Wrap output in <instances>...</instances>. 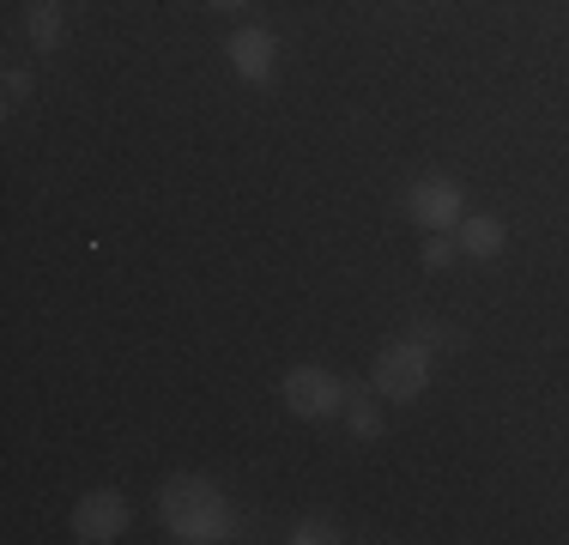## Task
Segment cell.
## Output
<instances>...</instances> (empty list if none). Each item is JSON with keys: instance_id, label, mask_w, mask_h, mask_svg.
I'll use <instances>...</instances> for the list:
<instances>
[{"instance_id": "6da1fadb", "label": "cell", "mask_w": 569, "mask_h": 545, "mask_svg": "<svg viewBox=\"0 0 569 545\" xmlns=\"http://www.w3.org/2000/svg\"><path fill=\"white\" fill-rule=\"evenodd\" d=\"M158 515H164L170 539H182V545H219V539L237 534L230 497L212 479H200V473H176V479H164V490H158Z\"/></svg>"}, {"instance_id": "7a4b0ae2", "label": "cell", "mask_w": 569, "mask_h": 545, "mask_svg": "<svg viewBox=\"0 0 569 545\" xmlns=\"http://www.w3.org/2000/svg\"><path fill=\"white\" fill-rule=\"evenodd\" d=\"M370 388L382 394V406H412V400H425V388H430V339H418V334L388 339V346L376 351Z\"/></svg>"}, {"instance_id": "3957f363", "label": "cell", "mask_w": 569, "mask_h": 545, "mask_svg": "<svg viewBox=\"0 0 569 545\" xmlns=\"http://www.w3.org/2000/svg\"><path fill=\"white\" fill-rule=\"evenodd\" d=\"M346 394L351 382H340L328 370V364H291V370L279 376V400L291 418H309V425H321V418L346 413Z\"/></svg>"}, {"instance_id": "277c9868", "label": "cell", "mask_w": 569, "mask_h": 545, "mask_svg": "<svg viewBox=\"0 0 569 545\" xmlns=\"http://www.w3.org/2000/svg\"><path fill=\"white\" fill-rule=\"evenodd\" d=\"M467 188L455 182V176H418L412 188H406V218H412L418 230H455L460 218H467Z\"/></svg>"}, {"instance_id": "5b68a950", "label": "cell", "mask_w": 569, "mask_h": 545, "mask_svg": "<svg viewBox=\"0 0 569 545\" xmlns=\"http://www.w3.org/2000/svg\"><path fill=\"white\" fill-rule=\"evenodd\" d=\"M67 527H73L79 545H116L121 534L133 527V503L121 497V490H86V497L73 503V515H67Z\"/></svg>"}, {"instance_id": "8992f818", "label": "cell", "mask_w": 569, "mask_h": 545, "mask_svg": "<svg viewBox=\"0 0 569 545\" xmlns=\"http://www.w3.org/2000/svg\"><path fill=\"white\" fill-rule=\"evenodd\" d=\"M230 73L242 79V86H273L279 73V37L267 31V24H242V31H230Z\"/></svg>"}, {"instance_id": "52a82bcc", "label": "cell", "mask_w": 569, "mask_h": 545, "mask_svg": "<svg viewBox=\"0 0 569 545\" xmlns=\"http://www.w3.org/2000/svg\"><path fill=\"white\" fill-rule=\"evenodd\" d=\"M455 242H460V255H467V261H497V255H503V242H509V225L497 212H467L455 225Z\"/></svg>"}, {"instance_id": "ba28073f", "label": "cell", "mask_w": 569, "mask_h": 545, "mask_svg": "<svg viewBox=\"0 0 569 545\" xmlns=\"http://www.w3.org/2000/svg\"><path fill=\"white\" fill-rule=\"evenodd\" d=\"M24 37H31L37 54H56L61 37H67V19H61V0H24Z\"/></svg>"}, {"instance_id": "9c48e42d", "label": "cell", "mask_w": 569, "mask_h": 545, "mask_svg": "<svg viewBox=\"0 0 569 545\" xmlns=\"http://www.w3.org/2000/svg\"><path fill=\"white\" fill-rule=\"evenodd\" d=\"M346 430L358 436V443H376V436H382V394H376V388H351L346 394Z\"/></svg>"}, {"instance_id": "30bf717a", "label": "cell", "mask_w": 569, "mask_h": 545, "mask_svg": "<svg viewBox=\"0 0 569 545\" xmlns=\"http://www.w3.org/2000/svg\"><path fill=\"white\" fill-rule=\"evenodd\" d=\"M284 539H291V545H340L346 534H340V527L328 522V515H303V522H297V527H291V534H284Z\"/></svg>"}, {"instance_id": "8fae6325", "label": "cell", "mask_w": 569, "mask_h": 545, "mask_svg": "<svg viewBox=\"0 0 569 545\" xmlns=\"http://www.w3.org/2000/svg\"><path fill=\"white\" fill-rule=\"evenodd\" d=\"M418 255H425V267H449L455 255H460L455 230H430V237H425V249H418Z\"/></svg>"}, {"instance_id": "7c38bea8", "label": "cell", "mask_w": 569, "mask_h": 545, "mask_svg": "<svg viewBox=\"0 0 569 545\" xmlns=\"http://www.w3.org/2000/svg\"><path fill=\"white\" fill-rule=\"evenodd\" d=\"M0 91H7L0 103H7V109H19L24 98H31V73H24V67H7V79H0Z\"/></svg>"}, {"instance_id": "4fadbf2b", "label": "cell", "mask_w": 569, "mask_h": 545, "mask_svg": "<svg viewBox=\"0 0 569 545\" xmlns=\"http://www.w3.org/2000/svg\"><path fill=\"white\" fill-rule=\"evenodd\" d=\"M207 7H219V12H237V7H249V0H207Z\"/></svg>"}]
</instances>
